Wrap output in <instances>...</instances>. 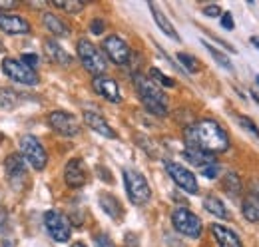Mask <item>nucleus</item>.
Wrapping results in <instances>:
<instances>
[{"mask_svg": "<svg viewBox=\"0 0 259 247\" xmlns=\"http://www.w3.org/2000/svg\"><path fill=\"white\" fill-rule=\"evenodd\" d=\"M201 174H203L205 178H209V180L218 178V174H220V166H218V161H215V163H211V166H207V168H203V170H201Z\"/></svg>", "mask_w": 259, "mask_h": 247, "instance_id": "nucleus-33", "label": "nucleus"}, {"mask_svg": "<svg viewBox=\"0 0 259 247\" xmlns=\"http://www.w3.org/2000/svg\"><path fill=\"white\" fill-rule=\"evenodd\" d=\"M150 10H152V16H154V20H156V24L160 26V30L163 32V34H167L169 38H174V40H180V36H178V32H176V28L171 26V22L165 18V14H163L162 10L154 4V2H150Z\"/></svg>", "mask_w": 259, "mask_h": 247, "instance_id": "nucleus-21", "label": "nucleus"}, {"mask_svg": "<svg viewBox=\"0 0 259 247\" xmlns=\"http://www.w3.org/2000/svg\"><path fill=\"white\" fill-rule=\"evenodd\" d=\"M44 26L52 32L54 36H68L70 34L68 24H66L62 18H58L56 14H52V12H46L44 14Z\"/></svg>", "mask_w": 259, "mask_h": 247, "instance_id": "nucleus-22", "label": "nucleus"}, {"mask_svg": "<svg viewBox=\"0 0 259 247\" xmlns=\"http://www.w3.org/2000/svg\"><path fill=\"white\" fill-rule=\"evenodd\" d=\"M2 72L10 80H14L18 84H24V86H36L40 82L36 70H30L28 66H24L22 62L16 60V58H4V62H2Z\"/></svg>", "mask_w": 259, "mask_h": 247, "instance_id": "nucleus-8", "label": "nucleus"}, {"mask_svg": "<svg viewBox=\"0 0 259 247\" xmlns=\"http://www.w3.org/2000/svg\"><path fill=\"white\" fill-rule=\"evenodd\" d=\"M134 86H136V92L140 96L142 104L146 106L150 114L160 116V118L167 116V98L156 82H152L144 74H134Z\"/></svg>", "mask_w": 259, "mask_h": 247, "instance_id": "nucleus-2", "label": "nucleus"}, {"mask_svg": "<svg viewBox=\"0 0 259 247\" xmlns=\"http://www.w3.org/2000/svg\"><path fill=\"white\" fill-rule=\"evenodd\" d=\"M100 208L116 221L124 217V208H122L120 199L112 193H100Z\"/></svg>", "mask_w": 259, "mask_h": 247, "instance_id": "nucleus-19", "label": "nucleus"}, {"mask_svg": "<svg viewBox=\"0 0 259 247\" xmlns=\"http://www.w3.org/2000/svg\"><path fill=\"white\" fill-rule=\"evenodd\" d=\"M222 26H224L226 30H233V18H231V14H229V12L222 14Z\"/></svg>", "mask_w": 259, "mask_h": 247, "instance_id": "nucleus-36", "label": "nucleus"}, {"mask_svg": "<svg viewBox=\"0 0 259 247\" xmlns=\"http://www.w3.org/2000/svg\"><path fill=\"white\" fill-rule=\"evenodd\" d=\"M4 170H6V180L14 189H20L26 178H28V170H26V159L22 154H10L4 159Z\"/></svg>", "mask_w": 259, "mask_h": 247, "instance_id": "nucleus-9", "label": "nucleus"}, {"mask_svg": "<svg viewBox=\"0 0 259 247\" xmlns=\"http://www.w3.org/2000/svg\"><path fill=\"white\" fill-rule=\"evenodd\" d=\"M241 212L247 221H259V199L255 195H245L241 203Z\"/></svg>", "mask_w": 259, "mask_h": 247, "instance_id": "nucleus-24", "label": "nucleus"}, {"mask_svg": "<svg viewBox=\"0 0 259 247\" xmlns=\"http://www.w3.org/2000/svg\"><path fill=\"white\" fill-rule=\"evenodd\" d=\"M92 88H94V92L100 94L104 100H108V102H112V104L122 102L118 82H116L114 78H110V76H94Z\"/></svg>", "mask_w": 259, "mask_h": 247, "instance_id": "nucleus-14", "label": "nucleus"}, {"mask_svg": "<svg viewBox=\"0 0 259 247\" xmlns=\"http://www.w3.org/2000/svg\"><path fill=\"white\" fill-rule=\"evenodd\" d=\"M96 247H112V241L108 235H98L96 237Z\"/></svg>", "mask_w": 259, "mask_h": 247, "instance_id": "nucleus-39", "label": "nucleus"}, {"mask_svg": "<svg viewBox=\"0 0 259 247\" xmlns=\"http://www.w3.org/2000/svg\"><path fill=\"white\" fill-rule=\"evenodd\" d=\"M184 157H186L192 166L199 168V170H203V168H207V166L215 163L213 155L207 154V152H203V150H199V148H194V146H188V148L184 150Z\"/></svg>", "mask_w": 259, "mask_h": 247, "instance_id": "nucleus-18", "label": "nucleus"}, {"mask_svg": "<svg viewBox=\"0 0 259 247\" xmlns=\"http://www.w3.org/2000/svg\"><path fill=\"white\" fill-rule=\"evenodd\" d=\"M203 14H205V16L215 18V16H222V8H220L218 4H209V6H205V8H203Z\"/></svg>", "mask_w": 259, "mask_h": 247, "instance_id": "nucleus-35", "label": "nucleus"}, {"mask_svg": "<svg viewBox=\"0 0 259 247\" xmlns=\"http://www.w3.org/2000/svg\"><path fill=\"white\" fill-rule=\"evenodd\" d=\"M150 80L162 84L165 88H174V86H176V80L169 78V76H165L162 70H158V68H152V70H150Z\"/></svg>", "mask_w": 259, "mask_h": 247, "instance_id": "nucleus-29", "label": "nucleus"}, {"mask_svg": "<svg viewBox=\"0 0 259 247\" xmlns=\"http://www.w3.org/2000/svg\"><path fill=\"white\" fill-rule=\"evenodd\" d=\"M211 233H213V237H215L220 247H243L239 235L235 231H231L229 227L222 225V223H213L211 225Z\"/></svg>", "mask_w": 259, "mask_h": 247, "instance_id": "nucleus-16", "label": "nucleus"}, {"mask_svg": "<svg viewBox=\"0 0 259 247\" xmlns=\"http://www.w3.org/2000/svg\"><path fill=\"white\" fill-rule=\"evenodd\" d=\"M124 185L130 201L134 205H146L152 197V189L148 185V180L136 172V170H124Z\"/></svg>", "mask_w": 259, "mask_h": 247, "instance_id": "nucleus-4", "label": "nucleus"}, {"mask_svg": "<svg viewBox=\"0 0 259 247\" xmlns=\"http://www.w3.org/2000/svg\"><path fill=\"white\" fill-rule=\"evenodd\" d=\"M235 122L239 124L243 130L251 132L253 136H259V130H257V126H255V122H253V120H249L247 116H235Z\"/></svg>", "mask_w": 259, "mask_h": 247, "instance_id": "nucleus-31", "label": "nucleus"}, {"mask_svg": "<svg viewBox=\"0 0 259 247\" xmlns=\"http://www.w3.org/2000/svg\"><path fill=\"white\" fill-rule=\"evenodd\" d=\"M203 46H205V50H207V52H209V54L213 56V60L218 62L220 66H224L226 70H231V68H233V66H231V60L227 58V56H226V54H224V52H220V50H218L215 46H211V44H207L205 40H203Z\"/></svg>", "mask_w": 259, "mask_h": 247, "instance_id": "nucleus-28", "label": "nucleus"}, {"mask_svg": "<svg viewBox=\"0 0 259 247\" xmlns=\"http://www.w3.org/2000/svg\"><path fill=\"white\" fill-rule=\"evenodd\" d=\"M98 174L102 176V180H104V182H108V184H112V182H114V180H112V174H110V172H108L106 168L98 166Z\"/></svg>", "mask_w": 259, "mask_h": 247, "instance_id": "nucleus-37", "label": "nucleus"}, {"mask_svg": "<svg viewBox=\"0 0 259 247\" xmlns=\"http://www.w3.org/2000/svg\"><path fill=\"white\" fill-rule=\"evenodd\" d=\"M22 102L20 94L14 92L12 88H0V108L2 110H14Z\"/></svg>", "mask_w": 259, "mask_h": 247, "instance_id": "nucleus-25", "label": "nucleus"}, {"mask_svg": "<svg viewBox=\"0 0 259 247\" xmlns=\"http://www.w3.org/2000/svg\"><path fill=\"white\" fill-rule=\"evenodd\" d=\"M251 195H255L259 199V182H251Z\"/></svg>", "mask_w": 259, "mask_h": 247, "instance_id": "nucleus-40", "label": "nucleus"}, {"mask_svg": "<svg viewBox=\"0 0 259 247\" xmlns=\"http://www.w3.org/2000/svg\"><path fill=\"white\" fill-rule=\"evenodd\" d=\"M104 28H106L104 18H94V20H92V24H90L92 34H104Z\"/></svg>", "mask_w": 259, "mask_h": 247, "instance_id": "nucleus-34", "label": "nucleus"}, {"mask_svg": "<svg viewBox=\"0 0 259 247\" xmlns=\"http://www.w3.org/2000/svg\"><path fill=\"white\" fill-rule=\"evenodd\" d=\"M102 48H104L106 56L114 62V64H118V66H126L130 62V58H132V50H130V46L126 44V40H122L116 34L104 38Z\"/></svg>", "mask_w": 259, "mask_h": 247, "instance_id": "nucleus-11", "label": "nucleus"}, {"mask_svg": "<svg viewBox=\"0 0 259 247\" xmlns=\"http://www.w3.org/2000/svg\"><path fill=\"white\" fill-rule=\"evenodd\" d=\"M84 122L88 124L90 130L98 132V134L104 136V138H110V140L116 138V132L112 130V126L106 122L100 114H96V112H84Z\"/></svg>", "mask_w": 259, "mask_h": 247, "instance_id": "nucleus-17", "label": "nucleus"}, {"mask_svg": "<svg viewBox=\"0 0 259 247\" xmlns=\"http://www.w3.org/2000/svg\"><path fill=\"white\" fill-rule=\"evenodd\" d=\"M0 30L6 34H28L30 32V22L20 16V14H12V12H0Z\"/></svg>", "mask_w": 259, "mask_h": 247, "instance_id": "nucleus-15", "label": "nucleus"}, {"mask_svg": "<svg viewBox=\"0 0 259 247\" xmlns=\"http://www.w3.org/2000/svg\"><path fill=\"white\" fill-rule=\"evenodd\" d=\"M2 140H4V134H2V132H0V142H2Z\"/></svg>", "mask_w": 259, "mask_h": 247, "instance_id": "nucleus-44", "label": "nucleus"}, {"mask_svg": "<svg viewBox=\"0 0 259 247\" xmlns=\"http://www.w3.org/2000/svg\"><path fill=\"white\" fill-rule=\"evenodd\" d=\"M255 82H257V84H259V76H255Z\"/></svg>", "mask_w": 259, "mask_h": 247, "instance_id": "nucleus-45", "label": "nucleus"}, {"mask_svg": "<svg viewBox=\"0 0 259 247\" xmlns=\"http://www.w3.org/2000/svg\"><path fill=\"white\" fill-rule=\"evenodd\" d=\"M222 187H224V191H226L229 197H237L241 193V180H239V176L233 174V172H229L226 178H224V182H222Z\"/></svg>", "mask_w": 259, "mask_h": 247, "instance_id": "nucleus-26", "label": "nucleus"}, {"mask_svg": "<svg viewBox=\"0 0 259 247\" xmlns=\"http://www.w3.org/2000/svg\"><path fill=\"white\" fill-rule=\"evenodd\" d=\"M48 124L54 132L62 134L66 138H72V136H78L80 132V126H78V120L70 114V112H64V110H54L48 114Z\"/></svg>", "mask_w": 259, "mask_h": 247, "instance_id": "nucleus-12", "label": "nucleus"}, {"mask_svg": "<svg viewBox=\"0 0 259 247\" xmlns=\"http://www.w3.org/2000/svg\"><path fill=\"white\" fill-rule=\"evenodd\" d=\"M44 225H46L48 235H50L54 241H58V243H66V241L70 239V235H72L70 219H68L64 214L56 212V210H50V212L44 214Z\"/></svg>", "mask_w": 259, "mask_h": 247, "instance_id": "nucleus-7", "label": "nucleus"}, {"mask_svg": "<svg viewBox=\"0 0 259 247\" xmlns=\"http://www.w3.org/2000/svg\"><path fill=\"white\" fill-rule=\"evenodd\" d=\"M203 208L215 217H222V219H227V217H229L226 205H224V201H222L218 195H213V193H211V195H205V199H203Z\"/></svg>", "mask_w": 259, "mask_h": 247, "instance_id": "nucleus-23", "label": "nucleus"}, {"mask_svg": "<svg viewBox=\"0 0 259 247\" xmlns=\"http://www.w3.org/2000/svg\"><path fill=\"white\" fill-rule=\"evenodd\" d=\"M64 182L68 184V187L78 189L88 182V170L84 166V161L80 157H72L64 168Z\"/></svg>", "mask_w": 259, "mask_h": 247, "instance_id": "nucleus-13", "label": "nucleus"}, {"mask_svg": "<svg viewBox=\"0 0 259 247\" xmlns=\"http://www.w3.org/2000/svg\"><path fill=\"white\" fill-rule=\"evenodd\" d=\"M163 166H165V172L169 174V178L174 180V184L178 185V187H182L188 193H197V189H199L197 180H195V176L188 168H184V166H180L176 161H169V159Z\"/></svg>", "mask_w": 259, "mask_h": 247, "instance_id": "nucleus-10", "label": "nucleus"}, {"mask_svg": "<svg viewBox=\"0 0 259 247\" xmlns=\"http://www.w3.org/2000/svg\"><path fill=\"white\" fill-rule=\"evenodd\" d=\"M52 4H54L56 8H62L68 14H78V12H82L84 6H86V2H82V0H54Z\"/></svg>", "mask_w": 259, "mask_h": 247, "instance_id": "nucleus-27", "label": "nucleus"}, {"mask_svg": "<svg viewBox=\"0 0 259 247\" xmlns=\"http://www.w3.org/2000/svg\"><path fill=\"white\" fill-rule=\"evenodd\" d=\"M44 50H46V54H48L50 60L60 64V66H70L72 64V56L66 52L56 40H46L44 42Z\"/></svg>", "mask_w": 259, "mask_h": 247, "instance_id": "nucleus-20", "label": "nucleus"}, {"mask_svg": "<svg viewBox=\"0 0 259 247\" xmlns=\"http://www.w3.org/2000/svg\"><path fill=\"white\" fill-rule=\"evenodd\" d=\"M20 150H22V157L32 166L36 172H42L48 163V154L42 146V142L32 136V134H26L20 138Z\"/></svg>", "mask_w": 259, "mask_h": 247, "instance_id": "nucleus-5", "label": "nucleus"}, {"mask_svg": "<svg viewBox=\"0 0 259 247\" xmlns=\"http://www.w3.org/2000/svg\"><path fill=\"white\" fill-rule=\"evenodd\" d=\"M178 60L182 62L184 66H186V70L188 72H192V74H195V72H199V62L195 60L192 54H186V52H180L178 54Z\"/></svg>", "mask_w": 259, "mask_h": 247, "instance_id": "nucleus-30", "label": "nucleus"}, {"mask_svg": "<svg viewBox=\"0 0 259 247\" xmlns=\"http://www.w3.org/2000/svg\"><path fill=\"white\" fill-rule=\"evenodd\" d=\"M251 44L257 46V50H259V36H253V38H251Z\"/></svg>", "mask_w": 259, "mask_h": 247, "instance_id": "nucleus-41", "label": "nucleus"}, {"mask_svg": "<svg viewBox=\"0 0 259 247\" xmlns=\"http://www.w3.org/2000/svg\"><path fill=\"white\" fill-rule=\"evenodd\" d=\"M12 8H16V2L14 0H0V12H8V10H12Z\"/></svg>", "mask_w": 259, "mask_h": 247, "instance_id": "nucleus-38", "label": "nucleus"}, {"mask_svg": "<svg viewBox=\"0 0 259 247\" xmlns=\"http://www.w3.org/2000/svg\"><path fill=\"white\" fill-rule=\"evenodd\" d=\"M38 60H40V58H38L36 54H22V56H20V62H22L24 66H28L30 70H36V66H38Z\"/></svg>", "mask_w": 259, "mask_h": 247, "instance_id": "nucleus-32", "label": "nucleus"}, {"mask_svg": "<svg viewBox=\"0 0 259 247\" xmlns=\"http://www.w3.org/2000/svg\"><path fill=\"white\" fill-rule=\"evenodd\" d=\"M76 50H78V58L82 62V66H84L90 74H94V76H104V72H106V68H108V62L104 58V54L98 50L88 38L78 40Z\"/></svg>", "mask_w": 259, "mask_h": 247, "instance_id": "nucleus-3", "label": "nucleus"}, {"mask_svg": "<svg viewBox=\"0 0 259 247\" xmlns=\"http://www.w3.org/2000/svg\"><path fill=\"white\" fill-rule=\"evenodd\" d=\"M0 52H4V44L2 42H0Z\"/></svg>", "mask_w": 259, "mask_h": 247, "instance_id": "nucleus-43", "label": "nucleus"}, {"mask_svg": "<svg viewBox=\"0 0 259 247\" xmlns=\"http://www.w3.org/2000/svg\"><path fill=\"white\" fill-rule=\"evenodd\" d=\"M188 146L199 148L207 154H222L229 148V136L215 120H199L186 130Z\"/></svg>", "mask_w": 259, "mask_h": 247, "instance_id": "nucleus-1", "label": "nucleus"}, {"mask_svg": "<svg viewBox=\"0 0 259 247\" xmlns=\"http://www.w3.org/2000/svg\"><path fill=\"white\" fill-rule=\"evenodd\" d=\"M72 247H86V245H84V243H80V241H78V243H72Z\"/></svg>", "mask_w": 259, "mask_h": 247, "instance_id": "nucleus-42", "label": "nucleus"}, {"mask_svg": "<svg viewBox=\"0 0 259 247\" xmlns=\"http://www.w3.org/2000/svg\"><path fill=\"white\" fill-rule=\"evenodd\" d=\"M171 223L176 227V231H180L182 235L186 237H192V239H197L201 235V219L195 216L194 212H190L188 208H178L174 210L171 214Z\"/></svg>", "mask_w": 259, "mask_h": 247, "instance_id": "nucleus-6", "label": "nucleus"}]
</instances>
